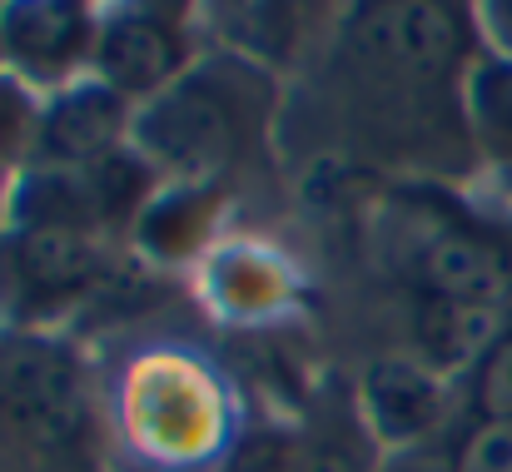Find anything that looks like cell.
Masks as SVG:
<instances>
[{"instance_id":"30bf717a","label":"cell","mask_w":512,"mask_h":472,"mask_svg":"<svg viewBox=\"0 0 512 472\" xmlns=\"http://www.w3.org/2000/svg\"><path fill=\"white\" fill-rule=\"evenodd\" d=\"M508 333V318L503 309H488V304H448V299H423L418 294V309H413V353L453 378V373H473L488 348Z\"/></svg>"},{"instance_id":"ba28073f","label":"cell","mask_w":512,"mask_h":472,"mask_svg":"<svg viewBox=\"0 0 512 472\" xmlns=\"http://www.w3.org/2000/svg\"><path fill=\"white\" fill-rule=\"evenodd\" d=\"M358 403H363V428L388 453H408L428 448V438L443 428L448 388L443 373H433L418 353H383L363 368Z\"/></svg>"},{"instance_id":"8992f818","label":"cell","mask_w":512,"mask_h":472,"mask_svg":"<svg viewBox=\"0 0 512 472\" xmlns=\"http://www.w3.org/2000/svg\"><path fill=\"white\" fill-rule=\"evenodd\" d=\"M0 35L5 75H15L25 90L55 95L75 80H90L100 10L80 0H10L0 5Z\"/></svg>"},{"instance_id":"7a4b0ae2","label":"cell","mask_w":512,"mask_h":472,"mask_svg":"<svg viewBox=\"0 0 512 472\" xmlns=\"http://www.w3.org/2000/svg\"><path fill=\"white\" fill-rule=\"evenodd\" d=\"M478 10L463 5H358L348 15V55L373 80L423 95L448 80H468L478 45Z\"/></svg>"},{"instance_id":"2e32d148","label":"cell","mask_w":512,"mask_h":472,"mask_svg":"<svg viewBox=\"0 0 512 472\" xmlns=\"http://www.w3.org/2000/svg\"><path fill=\"white\" fill-rule=\"evenodd\" d=\"M478 30H483V40L493 45V55H508L512 60V0L483 5V10H478Z\"/></svg>"},{"instance_id":"5b68a950","label":"cell","mask_w":512,"mask_h":472,"mask_svg":"<svg viewBox=\"0 0 512 472\" xmlns=\"http://www.w3.org/2000/svg\"><path fill=\"white\" fill-rule=\"evenodd\" d=\"M194 65V35L184 5H110L100 10L95 40V80L125 95L130 105H150Z\"/></svg>"},{"instance_id":"9a60e30c","label":"cell","mask_w":512,"mask_h":472,"mask_svg":"<svg viewBox=\"0 0 512 472\" xmlns=\"http://www.w3.org/2000/svg\"><path fill=\"white\" fill-rule=\"evenodd\" d=\"M294 472H373V468L363 463V453H358L343 433H334V438H324V443L304 448V453H299V463H294Z\"/></svg>"},{"instance_id":"8fae6325","label":"cell","mask_w":512,"mask_h":472,"mask_svg":"<svg viewBox=\"0 0 512 472\" xmlns=\"http://www.w3.org/2000/svg\"><path fill=\"white\" fill-rule=\"evenodd\" d=\"M463 130L493 169L512 174V60L478 55L463 80Z\"/></svg>"},{"instance_id":"d6986e66","label":"cell","mask_w":512,"mask_h":472,"mask_svg":"<svg viewBox=\"0 0 512 472\" xmlns=\"http://www.w3.org/2000/svg\"><path fill=\"white\" fill-rule=\"evenodd\" d=\"M0 70H5V35H0Z\"/></svg>"},{"instance_id":"ac0fdd59","label":"cell","mask_w":512,"mask_h":472,"mask_svg":"<svg viewBox=\"0 0 512 472\" xmlns=\"http://www.w3.org/2000/svg\"><path fill=\"white\" fill-rule=\"evenodd\" d=\"M10 184L15 179H0V234H5V219H10Z\"/></svg>"},{"instance_id":"e0dca14e","label":"cell","mask_w":512,"mask_h":472,"mask_svg":"<svg viewBox=\"0 0 512 472\" xmlns=\"http://www.w3.org/2000/svg\"><path fill=\"white\" fill-rule=\"evenodd\" d=\"M378 472H453V458H438L433 448H408V453H388Z\"/></svg>"},{"instance_id":"52a82bcc","label":"cell","mask_w":512,"mask_h":472,"mask_svg":"<svg viewBox=\"0 0 512 472\" xmlns=\"http://www.w3.org/2000/svg\"><path fill=\"white\" fill-rule=\"evenodd\" d=\"M125 150H135V105L90 75V80H75V85L55 90L40 105L25 164L85 169V164L115 159Z\"/></svg>"},{"instance_id":"4fadbf2b","label":"cell","mask_w":512,"mask_h":472,"mask_svg":"<svg viewBox=\"0 0 512 472\" xmlns=\"http://www.w3.org/2000/svg\"><path fill=\"white\" fill-rule=\"evenodd\" d=\"M468 403L478 418H512V328L468 373Z\"/></svg>"},{"instance_id":"277c9868","label":"cell","mask_w":512,"mask_h":472,"mask_svg":"<svg viewBox=\"0 0 512 472\" xmlns=\"http://www.w3.org/2000/svg\"><path fill=\"white\" fill-rule=\"evenodd\" d=\"M110 269V239L65 224H5L0 299L20 318H45L85 299Z\"/></svg>"},{"instance_id":"7c38bea8","label":"cell","mask_w":512,"mask_h":472,"mask_svg":"<svg viewBox=\"0 0 512 472\" xmlns=\"http://www.w3.org/2000/svg\"><path fill=\"white\" fill-rule=\"evenodd\" d=\"M35 105L25 95V85L15 75L0 70V179L15 174V164L30 159V140H35Z\"/></svg>"},{"instance_id":"3957f363","label":"cell","mask_w":512,"mask_h":472,"mask_svg":"<svg viewBox=\"0 0 512 472\" xmlns=\"http://www.w3.org/2000/svg\"><path fill=\"white\" fill-rule=\"evenodd\" d=\"M0 418L45 458H70L90 443V393L80 363L50 343L15 333L0 343Z\"/></svg>"},{"instance_id":"6da1fadb","label":"cell","mask_w":512,"mask_h":472,"mask_svg":"<svg viewBox=\"0 0 512 472\" xmlns=\"http://www.w3.org/2000/svg\"><path fill=\"white\" fill-rule=\"evenodd\" d=\"M269 75L244 55L194 60L165 95L135 110V155L174 184H209L264 135Z\"/></svg>"},{"instance_id":"9c48e42d","label":"cell","mask_w":512,"mask_h":472,"mask_svg":"<svg viewBox=\"0 0 512 472\" xmlns=\"http://www.w3.org/2000/svg\"><path fill=\"white\" fill-rule=\"evenodd\" d=\"M418 294L448 304H488L508 299V259L493 239L473 229H438L418 254Z\"/></svg>"},{"instance_id":"5bb4252c","label":"cell","mask_w":512,"mask_h":472,"mask_svg":"<svg viewBox=\"0 0 512 472\" xmlns=\"http://www.w3.org/2000/svg\"><path fill=\"white\" fill-rule=\"evenodd\" d=\"M448 458L453 472H512V418H478Z\"/></svg>"}]
</instances>
